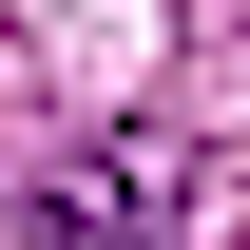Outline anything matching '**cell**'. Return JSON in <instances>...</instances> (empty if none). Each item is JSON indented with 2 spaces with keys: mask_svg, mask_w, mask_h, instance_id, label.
Returning <instances> with one entry per match:
<instances>
[{
  "mask_svg": "<svg viewBox=\"0 0 250 250\" xmlns=\"http://www.w3.org/2000/svg\"><path fill=\"white\" fill-rule=\"evenodd\" d=\"M154 231H173L154 154H77V173H39V250H154Z\"/></svg>",
  "mask_w": 250,
  "mask_h": 250,
  "instance_id": "1",
  "label": "cell"
}]
</instances>
